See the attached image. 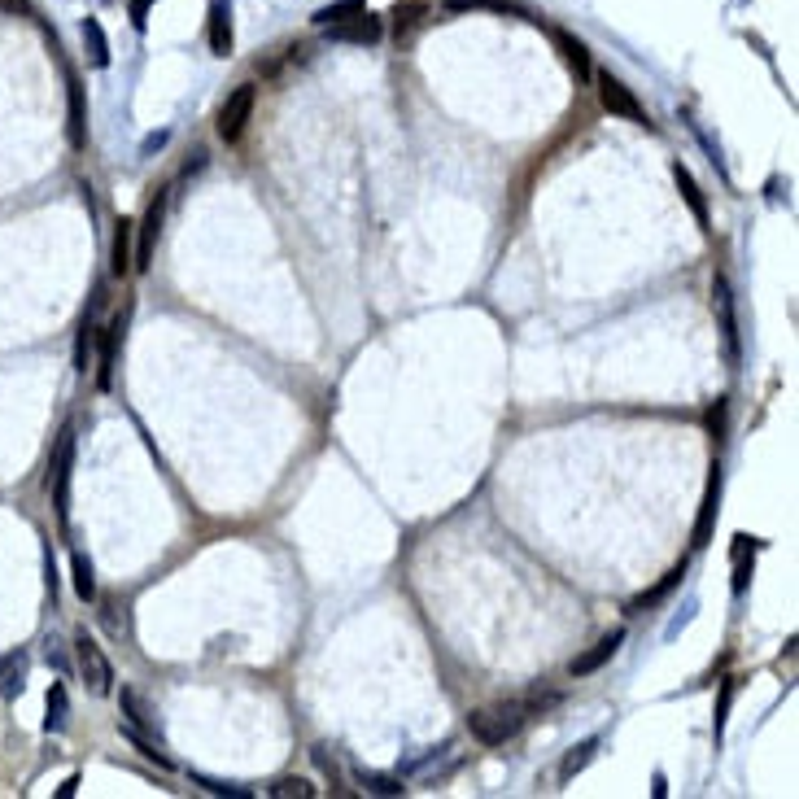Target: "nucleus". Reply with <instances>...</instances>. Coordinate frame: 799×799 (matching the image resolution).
Masks as SVG:
<instances>
[{"mask_svg": "<svg viewBox=\"0 0 799 799\" xmlns=\"http://www.w3.org/2000/svg\"><path fill=\"white\" fill-rule=\"evenodd\" d=\"M529 721V708L524 699H498V703H485V708H472L468 712V730L476 743L485 747H503L507 738H516Z\"/></svg>", "mask_w": 799, "mask_h": 799, "instance_id": "nucleus-1", "label": "nucleus"}, {"mask_svg": "<svg viewBox=\"0 0 799 799\" xmlns=\"http://www.w3.org/2000/svg\"><path fill=\"white\" fill-rule=\"evenodd\" d=\"M594 83H599V101H603L607 114L625 118V123H638V127H651V114L642 110V101L634 97V88H629L625 79H616L612 70H599Z\"/></svg>", "mask_w": 799, "mask_h": 799, "instance_id": "nucleus-2", "label": "nucleus"}, {"mask_svg": "<svg viewBox=\"0 0 799 799\" xmlns=\"http://www.w3.org/2000/svg\"><path fill=\"white\" fill-rule=\"evenodd\" d=\"M75 660H79V673L88 682L92 695H110L114 690V664L105 660L101 642L88 638V634H75Z\"/></svg>", "mask_w": 799, "mask_h": 799, "instance_id": "nucleus-3", "label": "nucleus"}, {"mask_svg": "<svg viewBox=\"0 0 799 799\" xmlns=\"http://www.w3.org/2000/svg\"><path fill=\"white\" fill-rule=\"evenodd\" d=\"M70 468H75V428H62V441H57V455H53V476H49L53 507L62 524L70 516Z\"/></svg>", "mask_w": 799, "mask_h": 799, "instance_id": "nucleus-4", "label": "nucleus"}, {"mask_svg": "<svg viewBox=\"0 0 799 799\" xmlns=\"http://www.w3.org/2000/svg\"><path fill=\"white\" fill-rule=\"evenodd\" d=\"M249 118H254V83H241V88L228 92V101H223V110H219V136L228 140V145H236V140L245 136Z\"/></svg>", "mask_w": 799, "mask_h": 799, "instance_id": "nucleus-5", "label": "nucleus"}, {"mask_svg": "<svg viewBox=\"0 0 799 799\" xmlns=\"http://www.w3.org/2000/svg\"><path fill=\"white\" fill-rule=\"evenodd\" d=\"M712 306H717V319H721V337H725V350H730V363H738V315H734V293H730V280L717 276L712 280Z\"/></svg>", "mask_w": 799, "mask_h": 799, "instance_id": "nucleus-6", "label": "nucleus"}, {"mask_svg": "<svg viewBox=\"0 0 799 799\" xmlns=\"http://www.w3.org/2000/svg\"><path fill=\"white\" fill-rule=\"evenodd\" d=\"M324 35H332V40H345V44H376L380 40V18L367 14V9H359V14H350L345 22H332V27H324Z\"/></svg>", "mask_w": 799, "mask_h": 799, "instance_id": "nucleus-7", "label": "nucleus"}, {"mask_svg": "<svg viewBox=\"0 0 799 799\" xmlns=\"http://www.w3.org/2000/svg\"><path fill=\"white\" fill-rule=\"evenodd\" d=\"M620 642H625V629H612V634H603L586 655H577V660L568 664V673H572V677H590V673H599L603 664L620 651Z\"/></svg>", "mask_w": 799, "mask_h": 799, "instance_id": "nucleus-8", "label": "nucleus"}, {"mask_svg": "<svg viewBox=\"0 0 799 799\" xmlns=\"http://www.w3.org/2000/svg\"><path fill=\"white\" fill-rule=\"evenodd\" d=\"M162 214H166V197H158V201H149V210H145V223H140V245H136V271H149V262H153V245H158V232H162Z\"/></svg>", "mask_w": 799, "mask_h": 799, "instance_id": "nucleus-9", "label": "nucleus"}, {"mask_svg": "<svg viewBox=\"0 0 799 799\" xmlns=\"http://www.w3.org/2000/svg\"><path fill=\"white\" fill-rule=\"evenodd\" d=\"M551 40H555V49H559V57H564V66L572 70V75L590 79V49H586V44H581L572 31H564V27H555Z\"/></svg>", "mask_w": 799, "mask_h": 799, "instance_id": "nucleus-10", "label": "nucleus"}, {"mask_svg": "<svg viewBox=\"0 0 799 799\" xmlns=\"http://www.w3.org/2000/svg\"><path fill=\"white\" fill-rule=\"evenodd\" d=\"M131 241H136V223L131 219H118V232H114V249H110V276L123 280L131 267H136V254H131Z\"/></svg>", "mask_w": 799, "mask_h": 799, "instance_id": "nucleus-11", "label": "nucleus"}, {"mask_svg": "<svg viewBox=\"0 0 799 799\" xmlns=\"http://www.w3.org/2000/svg\"><path fill=\"white\" fill-rule=\"evenodd\" d=\"M717 503H721V468H712L708 494H703V507H699V524H695V546H708L712 524H717Z\"/></svg>", "mask_w": 799, "mask_h": 799, "instance_id": "nucleus-12", "label": "nucleus"}, {"mask_svg": "<svg viewBox=\"0 0 799 799\" xmlns=\"http://www.w3.org/2000/svg\"><path fill=\"white\" fill-rule=\"evenodd\" d=\"M22 686H27V655H22V651L0 655V695H5V699H18Z\"/></svg>", "mask_w": 799, "mask_h": 799, "instance_id": "nucleus-13", "label": "nucleus"}, {"mask_svg": "<svg viewBox=\"0 0 799 799\" xmlns=\"http://www.w3.org/2000/svg\"><path fill=\"white\" fill-rule=\"evenodd\" d=\"M210 49H214V57L232 53V9L223 5V0L210 5Z\"/></svg>", "mask_w": 799, "mask_h": 799, "instance_id": "nucleus-14", "label": "nucleus"}, {"mask_svg": "<svg viewBox=\"0 0 799 799\" xmlns=\"http://www.w3.org/2000/svg\"><path fill=\"white\" fill-rule=\"evenodd\" d=\"M673 180H677V188H682V197H686V206H690V214H695L699 219V228L708 232V201H703V193H699V184H695V175L686 171L682 162H673Z\"/></svg>", "mask_w": 799, "mask_h": 799, "instance_id": "nucleus-15", "label": "nucleus"}, {"mask_svg": "<svg viewBox=\"0 0 799 799\" xmlns=\"http://www.w3.org/2000/svg\"><path fill=\"white\" fill-rule=\"evenodd\" d=\"M83 49H88V62L97 66V70L110 66V40H105V31H101L97 18H83Z\"/></svg>", "mask_w": 799, "mask_h": 799, "instance_id": "nucleus-16", "label": "nucleus"}, {"mask_svg": "<svg viewBox=\"0 0 799 799\" xmlns=\"http://www.w3.org/2000/svg\"><path fill=\"white\" fill-rule=\"evenodd\" d=\"M682 577H686V568H673L669 577H664V581H660V586H655V590L638 594V599L629 603V616H638V612H647V607H655V603H660V599H664V594H669V590H677V586H682Z\"/></svg>", "mask_w": 799, "mask_h": 799, "instance_id": "nucleus-17", "label": "nucleus"}, {"mask_svg": "<svg viewBox=\"0 0 799 799\" xmlns=\"http://www.w3.org/2000/svg\"><path fill=\"white\" fill-rule=\"evenodd\" d=\"M594 751H599V738H586V743H577V747H572L568 756H564V765H559V778L572 782V778H577V773L594 760Z\"/></svg>", "mask_w": 799, "mask_h": 799, "instance_id": "nucleus-18", "label": "nucleus"}, {"mask_svg": "<svg viewBox=\"0 0 799 799\" xmlns=\"http://www.w3.org/2000/svg\"><path fill=\"white\" fill-rule=\"evenodd\" d=\"M66 88H70V145L75 149H83V88H79V79L75 75H66Z\"/></svg>", "mask_w": 799, "mask_h": 799, "instance_id": "nucleus-19", "label": "nucleus"}, {"mask_svg": "<svg viewBox=\"0 0 799 799\" xmlns=\"http://www.w3.org/2000/svg\"><path fill=\"white\" fill-rule=\"evenodd\" d=\"M66 717H70L66 686L53 682V690H49V721H44V730H49V734H62V730H66Z\"/></svg>", "mask_w": 799, "mask_h": 799, "instance_id": "nucleus-20", "label": "nucleus"}, {"mask_svg": "<svg viewBox=\"0 0 799 799\" xmlns=\"http://www.w3.org/2000/svg\"><path fill=\"white\" fill-rule=\"evenodd\" d=\"M118 328H123V324H114V328L101 337V367H97V385H101V389L114 385V341H118Z\"/></svg>", "mask_w": 799, "mask_h": 799, "instance_id": "nucleus-21", "label": "nucleus"}, {"mask_svg": "<svg viewBox=\"0 0 799 799\" xmlns=\"http://www.w3.org/2000/svg\"><path fill=\"white\" fill-rule=\"evenodd\" d=\"M123 712L131 717V730H153V712L145 708V699L136 690H123Z\"/></svg>", "mask_w": 799, "mask_h": 799, "instance_id": "nucleus-22", "label": "nucleus"}, {"mask_svg": "<svg viewBox=\"0 0 799 799\" xmlns=\"http://www.w3.org/2000/svg\"><path fill=\"white\" fill-rule=\"evenodd\" d=\"M75 594H79L83 603L97 599V577H92V564L83 555H75Z\"/></svg>", "mask_w": 799, "mask_h": 799, "instance_id": "nucleus-23", "label": "nucleus"}, {"mask_svg": "<svg viewBox=\"0 0 799 799\" xmlns=\"http://www.w3.org/2000/svg\"><path fill=\"white\" fill-rule=\"evenodd\" d=\"M446 9H498V14H524L516 0H446Z\"/></svg>", "mask_w": 799, "mask_h": 799, "instance_id": "nucleus-24", "label": "nucleus"}, {"mask_svg": "<svg viewBox=\"0 0 799 799\" xmlns=\"http://www.w3.org/2000/svg\"><path fill=\"white\" fill-rule=\"evenodd\" d=\"M271 795H276V799H310V795H315V786H310L306 778H280L276 786H271Z\"/></svg>", "mask_w": 799, "mask_h": 799, "instance_id": "nucleus-25", "label": "nucleus"}, {"mask_svg": "<svg viewBox=\"0 0 799 799\" xmlns=\"http://www.w3.org/2000/svg\"><path fill=\"white\" fill-rule=\"evenodd\" d=\"M363 786H367V795H402L407 791L398 778H380V773H363Z\"/></svg>", "mask_w": 799, "mask_h": 799, "instance_id": "nucleus-26", "label": "nucleus"}, {"mask_svg": "<svg viewBox=\"0 0 799 799\" xmlns=\"http://www.w3.org/2000/svg\"><path fill=\"white\" fill-rule=\"evenodd\" d=\"M730 699H734V682H721V703H717V725H712V734H717V743H721V734H725V712H730Z\"/></svg>", "mask_w": 799, "mask_h": 799, "instance_id": "nucleus-27", "label": "nucleus"}, {"mask_svg": "<svg viewBox=\"0 0 799 799\" xmlns=\"http://www.w3.org/2000/svg\"><path fill=\"white\" fill-rule=\"evenodd\" d=\"M420 14H424L420 5H398V9H393V18H398V35H402V31H411L415 22H420Z\"/></svg>", "mask_w": 799, "mask_h": 799, "instance_id": "nucleus-28", "label": "nucleus"}, {"mask_svg": "<svg viewBox=\"0 0 799 799\" xmlns=\"http://www.w3.org/2000/svg\"><path fill=\"white\" fill-rule=\"evenodd\" d=\"M149 5H153V0H131V27H136V31H145V22H149Z\"/></svg>", "mask_w": 799, "mask_h": 799, "instance_id": "nucleus-29", "label": "nucleus"}, {"mask_svg": "<svg viewBox=\"0 0 799 799\" xmlns=\"http://www.w3.org/2000/svg\"><path fill=\"white\" fill-rule=\"evenodd\" d=\"M0 14H31V0H0Z\"/></svg>", "mask_w": 799, "mask_h": 799, "instance_id": "nucleus-30", "label": "nucleus"}, {"mask_svg": "<svg viewBox=\"0 0 799 799\" xmlns=\"http://www.w3.org/2000/svg\"><path fill=\"white\" fill-rule=\"evenodd\" d=\"M669 795V782H664V773H655V799Z\"/></svg>", "mask_w": 799, "mask_h": 799, "instance_id": "nucleus-31", "label": "nucleus"}, {"mask_svg": "<svg viewBox=\"0 0 799 799\" xmlns=\"http://www.w3.org/2000/svg\"><path fill=\"white\" fill-rule=\"evenodd\" d=\"M75 791H79V778H66V786H62V791H57V795H62V799H70Z\"/></svg>", "mask_w": 799, "mask_h": 799, "instance_id": "nucleus-32", "label": "nucleus"}]
</instances>
